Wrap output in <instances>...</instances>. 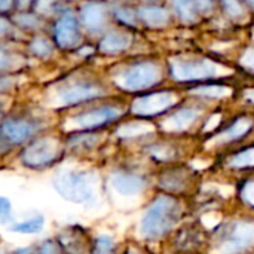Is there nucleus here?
<instances>
[{"mask_svg":"<svg viewBox=\"0 0 254 254\" xmlns=\"http://www.w3.org/2000/svg\"><path fill=\"white\" fill-rule=\"evenodd\" d=\"M180 204L171 196H158L141 219L140 234L147 240H158L174 228L180 219Z\"/></svg>","mask_w":254,"mask_h":254,"instance_id":"nucleus-2","label":"nucleus"},{"mask_svg":"<svg viewBox=\"0 0 254 254\" xmlns=\"http://www.w3.org/2000/svg\"><path fill=\"white\" fill-rule=\"evenodd\" d=\"M190 92L201 95V97H208V98H222V97L231 95L232 91L231 88L223 86V85H204V86L193 88Z\"/></svg>","mask_w":254,"mask_h":254,"instance_id":"nucleus-20","label":"nucleus"},{"mask_svg":"<svg viewBox=\"0 0 254 254\" xmlns=\"http://www.w3.org/2000/svg\"><path fill=\"white\" fill-rule=\"evenodd\" d=\"M196 119H198V110L193 107H185L177 110L167 121H164L162 128L168 132H182L190 128Z\"/></svg>","mask_w":254,"mask_h":254,"instance_id":"nucleus-13","label":"nucleus"},{"mask_svg":"<svg viewBox=\"0 0 254 254\" xmlns=\"http://www.w3.org/2000/svg\"><path fill=\"white\" fill-rule=\"evenodd\" d=\"M31 51L36 54V55H39V57H48V55H51V52H52V46H51V43L46 40V39H42V37H36L33 42H31Z\"/></svg>","mask_w":254,"mask_h":254,"instance_id":"nucleus-26","label":"nucleus"},{"mask_svg":"<svg viewBox=\"0 0 254 254\" xmlns=\"http://www.w3.org/2000/svg\"><path fill=\"white\" fill-rule=\"evenodd\" d=\"M174 103H176V95L173 92H167V91L153 92L135 98L131 110L138 116H153L168 110L170 107L174 106Z\"/></svg>","mask_w":254,"mask_h":254,"instance_id":"nucleus-8","label":"nucleus"},{"mask_svg":"<svg viewBox=\"0 0 254 254\" xmlns=\"http://www.w3.org/2000/svg\"><path fill=\"white\" fill-rule=\"evenodd\" d=\"M0 207H1V220L6 222L7 216H9V211H10V204L6 198H1L0 201Z\"/></svg>","mask_w":254,"mask_h":254,"instance_id":"nucleus-33","label":"nucleus"},{"mask_svg":"<svg viewBox=\"0 0 254 254\" xmlns=\"http://www.w3.org/2000/svg\"><path fill=\"white\" fill-rule=\"evenodd\" d=\"M173 6L176 7L177 13L180 15V18L183 21L193 22L196 19V12L199 9L198 3H192V1H176Z\"/></svg>","mask_w":254,"mask_h":254,"instance_id":"nucleus-22","label":"nucleus"},{"mask_svg":"<svg viewBox=\"0 0 254 254\" xmlns=\"http://www.w3.org/2000/svg\"><path fill=\"white\" fill-rule=\"evenodd\" d=\"M12 3H6V1H0V7H1V10H4L7 6H10Z\"/></svg>","mask_w":254,"mask_h":254,"instance_id":"nucleus-36","label":"nucleus"},{"mask_svg":"<svg viewBox=\"0 0 254 254\" xmlns=\"http://www.w3.org/2000/svg\"><path fill=\"white\" fill-rule=\"evenodd\" d=\"M188 183V176L183 170H174L164 174L161 179V186L167 190H183Z\"/></svg>","mask_w":254,"mask_h":254,"instance_id":"nucleus-18","label":"nucleus"},{"mask_svg":"<svg viewBox=\"0 0 254 254\" xmlns=\"http://www.w3.org/2000/svg\"><path fill=\"white\" fill-rule=\"evenodd\" d=\"M55 190L74 204H92L97 199V177L89 171L61 170L55 174Z\"/></svg>","mask_w":254,"mask_h":254,"instance_id":"nucleus-1","label":"nucleus"},{"mask_svg":"<svg viewBox=\"0 0 254 254\" xmlns=\"http://www.w3.org/2000/svg\"><path fill=\"white\" fill-rule=\"evenodd\" d=\"M219 122H220V115H216V116L210 118V122L207 124L205 131H213V129L217 127V124H219Z\"/></svg>","mask_w":254,"mask_h":254,"instance_id":"nucleus-34","label":"nucleus"},{"mask_svg":"<svg viewBox=\"0 0 254 254\" xmlns=\"http://www.w3.org/2000/svg\"><path fill=\"white\" fill-rule=\"evenodd\" d=\"M147 152H149L153 158H156V159H159V161H170V159H173L174 155H176L174 149L170 147V146H167V144H156V146H152V147H149Z\"/></svg>","mask_w":254,"mask_h":254,"instance_id":"nucleus-24","label":"nucleus"},{"mask_svg":"<svg viewBox=\"0 0 254 254\" xmlns=\"http://www.w3.org/2000/svg\"><path fill=\"white\" fill-rule=\"evenodd\" d=\"M15 254H34V252L31 249H21V250H18Z\"/></svg>","mask_w":254,"mask_h":254,"instance_id":"nucleus-35","label":"nucleus"},{"mask_svg":"<svg viewBox=\"0 0 254 254\" xmlns=\"http://www.w3.org/2000/svg\"><path fill=\"white\" fill-rule=\"evenodd\" d=\"M229 164L234 168H254V146L235 153Z\"/></svg>","mask_w":254,"mask_h":254,"instance_id":"nucleus-21","label":"nucleus"},{"mask_svg":"<svg viewBox=\"0 0 254 254\" xmlns=\"http://www.w3.org/2000/svg\"><path fill=\"white\" fill-rule=\"evenodd\" d=\"M129 45H131V36L129 34L113 31V33H109L107 36L103 37V40L100 43V49L103 52H107V54H118V52L128 49Z\"/></svg>","mask_w":254,"mask_h":254,"instance_id":"nucleus-16","label":"nucleus"},{"mask_svg":"<svg viewBox=\"0 0 254 254\" xmlns=\"http://www.w3.org/2000/svg\"><path fill=\"white\" fill-rule=\"evenodd\" d=\"M103 95V89L97 85L91 83H74L65 88H61L55 94L54 104L55 106H73L82 101H88Z\"/></svg>","mask_w":254,"mask_h":254,"instance_id":"nucleus-9","label":"nucleus"},{"mask_svg":"<svg viewBox=\"0 0 254 254\" xmlns=\"http://www.w3.org/2000/svg\"><path fill=\"white\" fill-rule=\"evenodd\" d=\"M39 254H60V247L54 241H46L39 249Z\"/></svg>","mask_w":254,"mask_h":254,"instance_id":"nucleus-32","label":"nucleus"},{"mask_svg":"<svg viewBox=\"0 0 254 254\" xmlns=\"http://www.w3.org/2000/svg\"><path fill=\"white\" fill-rule=\"evenodd\" d=\"M60 153V146L58 141L54 138H39L28 144L22 153H21V161L31 168H40L52 164Z\"/></svg>","mask_w":254,"mask_h":254,"instance_id":"nucleus-6","label":"nucleus"},{"mask_svg":"<svg viewBox=\"0 0 254 254\" xmlns=\"http://www.w3.org/2000/svg\"><path fill=\"white\" fill-rule=\"evenodd\" d=\"M15 21H16V24H18V25H21V27H27V28H33V27H36V25H37V19H36V16L28 15V13L16 15V16H15Z\"/></svg>","mask_w":254,"mask_h":254,"instance_id":"nucleus-28","label":"nucleus"},{"mask_svg":"<svg viewBox=\"0 0 254 254\" xmlns=\"http://www.w3.org/2000/svg\"><path fill=\"white\" fill-rule=\"evenodd\" d=\"M128 254H138V253H135V252H129Z\"/></svg>","mask_w":254,"mask_h":254,"instance_id":"nucleus-37","label":"nucleus"},{"mask_svg":"<svg viewBox=\"0 0 254 254\" xmlns=\"http://www.w3.org/2000/svg\"><path fill=\"white\" fill-rule=\"evenodd\" d=\"M153 131V125H150L149 122H131V124H125L118 129V135L119 137H138L143 134H147Z\"/></svg>","mask_w":254,"mask_h":254,"instance_id":"nucleus-19","label":"nucleus"},{"mask_svg":"<svg viewBox=\"0 0 254 254\" xmlns=\"http://www.w3.org/2000/svg\"><path fill=\"white\" fill-rule=\"evenodd\" d=\"M225 68L210 60H190V61H171V76L176 80H199L220 76Z\"/></svg>","mask_w":254,"mask_h":254,"instance_id":"nucleus-5","label":"nucleus"},{"mask_svg":"<svg viewBox=\"0 0 254 254\" xmlns=\"http://www.w3.org/2000/svg\"><path fill=\"white\" fill-rule=\"evenodd\" d=\"M254 246V223L237 222L226 226V231L217 240L219 254H241Z\"/></svg>","mask_w":254,"mask_h":254,"instance_id":"nucleus-4","label":"nucleus"},{"mask_svg":"<svg viewBox=\"0 0 254 254\" xmlns=\"http://www.w3.org/2000/svg\"><path fill=\"white\" fill-rule=\"evenodd\" d=\"M138 16L144 24H147L150 27H162L168 21L167 9H164L161 6H152V4L141 6L138 9Z\"/></svg>","mask_w":254,"mask_h":254,"instance_id":"nucleus-17","label":"nucleus"},{"mask_svg":"<svg viewBox=\"0 0 254 254\" xmlns=\"http://www.w3.org/2000/svg\"><path fill=\"white\" fill-rule=\"evenodd\" d=\"M223 6H225V9L228 10V13L231 16H234V18L244 16V9H243V6L238 1H225Z\"/></svg>","mask_w":254,"mask_h":254,"instance_id":"nucleus-27","label":"nucleus"},{"mask_svg":"<svg viewBox=\"0 0 254 254\" xmlns=\"http://www.w3.org/2000/svg\"><path fill=\"white\" fill-rule=\"evenodd\" d=\"M116 16H118L122 22H125V24H128V25H134V15L131 13L129 9H119V10L116 12Z\"/></svg>","mask_w":254,"mask_h":254,"instance_id":"nucleus-31","label":"nucleus"},{"mask_svg":"<svg viewBox=\"0 0 254 254\" xmlns=\"http://www.w3.org/2000/svg\"><path fill=\"white\" fill-rule=\"evenodd\" d=\"M252 127H253V119H250V118H240V119L235 121L229 128H226L225 131L216 134V135L210 140V143H213V144H226V143L240 140V138H243L246 134L250 132Z\"/></svg>","mask_w":254,"mask_h":254,"instance_id":"nucleus-14","label":"nucleus"},{"mask_svg":"<svg viewBox=\"0 0 254 254\" xmlns=\"http://www.w3.org/2000/svg\"><path fill=\"white\" fill-rule=\"evenodd\" d=\"M241 195H243V199L249 204L254 207V180L249 182L244 185V188L241 189Z\"/></svg>","mask_w":254,"mask_h":254,"instance_id":"nucleus-29","label":"nucleus"},{"mask_svg":"<svg viewBox=\"0 0 254 254\" xmlns=\"http://www.w3.org/2000/svg\"><path fill=\"white\" fill-rule=\"evenodd\" d=\"M241 64H243L247 70H250V71H253L254 73V48L247 49V51L244 52V55H243V58H241Z\"/></svg>","mask_w":254,"mask_h":254,"instance_id":"nucleus-30","label":"nucleus"},{"mask_svg":"<svg viewBox=\"0 0 254 254\" xmlns=\"http://www.w3.org/2000/svg\"><path fill=\"white\" fill-rule=\"evenodd\" d=\"M121 115V110L116 107H100L94 110H88L83 113H79L73 118H68V121L64 124V128L68 131L74 129H92L101 125H106L112 121H115Z\"/></svg>","mask_w":254,"mask_h":254,"instance_id":"nucleus-7","label":"nucleus"},{"mask_svg":"<svg viewBox=\"0 0 254 254\" xmlns=\"http://www.w3.org/2000/svg\"><path fill=\"white\" fill-rule=\"evenodd\" d=\"M115 253V243L107 235H100L95 241V249L92 254H113Z\"/></svg>","mask_w":254,"mask_h":254,"instance_id":"nucleus-25","label":"nucleus"},{"mask_svg":"<svg viewBox=\"0 0 254 254\" xmlns=\"http://www.w3.org/2000/svg\"><path fill=\"white\" fill-rule=\"evenodd\" d=\"M112 188L122 196H137L144 189V180L128 173H116L112 176Z\"/></svg>","mask_w":254,"mask_h":254,"instance_id":"nucleus-12","label":"nucleus"},{"mask_svg":"<svg viewBox=\"0 0 254 254\" xmlns=\"http://www.w3.org/2000/svg\"><path fill=\"white\" fill-rule=\"evenodd\" d=\"M55 39L61 48H73L79 43V25L73 13H64L55 25Z\"/></svg>","mask_w":254,"mask_h":254,"instance_id":"nucleus-10","label":"nucleus"},{"mask_svg":"<svg viewBox=\"0 0 254 254\" xmlns=\"http://www.w3.org/2000/svg\"><path fill=\"white\" fill-rule=\"evenodd\" d=\"M161 79V70L155 63H135L116 76V85L125 91H140L156 85Z\"/></svg>","mask_w":254,"mask_h":254,"instance_id":"nucleus-3","label":"nucleus"},{"mask_svg":"<svg viewBox=\"0 0 254 254\" xmlns=\"http://www.w3.org/2000/svg\"><path fill=\"white\" fill-rule=\"evenodd\" d=\"M82 21L91 31H100L106 22V10L101 3H86L80 9Z\"/></svg>","mask_w":254,"mask_h":254,"instance_id":"nucleus-15","label":"nucleus"},{"mask_svg":"<svg viewBox=\"0 0 254 254\" xmlns=\"http://www.w3.org/2000/svg\"><path fill=\"white\" fill-rule=\"evenodd\" d=\"M37 131V125L28 121H16V119H6L1 127V134L3 137L13 143H22L28 140L34 132Z\"/></svg>","mask_w":254,"mask_h":254,"instance_id":"nucleus-11","label":"nucleus"},{"mask_svg":"<svg viewBox=\"0 0 254 254\" xmlns=\"http://www.w3.org/2000/svg\"><path fill=\"white\" fill-rule=\"evenodd\" d=\"M43 228V217L37 216V217H33L27 222H22L19 225H15L12 228L13 232H19V234H36V232H40Z\"/></svg>","mask_w":254,"mask_h":254,"instance_id":"nucleus-23","label":"nucleus"}]
</instances>
